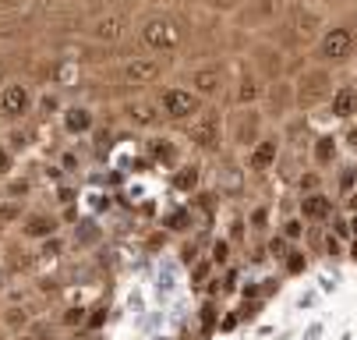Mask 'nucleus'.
Segmentation results:
<instances>
[{
    "label": "nucleus",
    "mask_w": 357,
    "mask_h": 340,
    "mask_svg": "<svg viewBox=\"0 0 357 340\" xmlns=\"http://www.w3.org/2000/svg\"><path fill=\"white\" fill-rule=\"evenodd\" d=\"M167 68H170L167 57H156V54L138 50V54H131V57L121 64V78H124V85H128L131 92H145V89H152V85L163 82Z\"/></svg>",
    "instance_id": "0eeeda50"
},
{
    "label": "nucleus",
    "mask_w": 357,
    "mask_h": 340,
    "mask_svg": "<svg viewBox=\"0 0 357 340\" xmlns=\"http://www.w3.org/2000/svg\"><path fill=\"white\" fill-rule=\"evenodd\" d=\"M18 340H32V337H18Z\"/></svg>",
    "instance_id": "58836bf2"
},
{
    "label": "nucleus",
    "mask_w": 357,
    "mask_h": 340,
    "mask_svg": "<svg viewBox=\"0 0 357 340\" xmlns=\"http://www.w3.org/2000/svg\"><path fill=\"white\" fill-rule=\"evenodd\" d=\"M340 145H343V149H350V153H357V121H347V128L340 135Z\"/></svg>",
    "instance_id": "2f4dec72"
},
{
    "label": "nucleus",
    "mask_w": 357,
    "mask_h": 340,
    "mask_svg": "<svg viewBox=\"0 0 357 340\" xmlns=\"http://www.w3.org/2000/svg\"><path fill=\"white\" fill-rule=\"evenodd\" d=\"M304 266H308V263H304V252L290 249V252H287V269H290V273H304Z\"/></svg>",
    "instance_id": "72a5a7b5"
},
{
    "label": "nucleus",
    "mask_w": 357,
    "mask_h": 340,
    "mask_svg": "<svg viewBox=\"0 0 357 340\" xmlns=\"http://www.w3.org/2000/svg\"><path fill=\"white\" fill-rule=\"evenodd\" d=\"M124 121L135 124V128H156V124H167L160 103H156V100H145V96H138V100H128V103H124Z\"/></svg>",
    "instance_id": "f3484780"
},
{
    "label": "nucleus",
    "mask_w": 357,
    "mask_h": 340,
    "mask_svg": "<svg viewBox=\"0 0 357 340\" xmlns=\"http://www.w3.org/2000/svg\"><path fill=\"white\" fill-rule=\"evenodd\" d=\"M266 89H269V82L255 71V68H248V71L234 82V107H259V103L266 100Z\"/></svg>",
    "instance_id": "2eb2a0df"
},
{
    "label": "nucleus",
    "mask_w": 357,
    "mask_h": 340,
    "mask_svg": "<svg viewBox=\"0 0 357 340\" xmlns=\"http://www.w3.org/2000/svg\"><path fill=\"white\" fill-rule=\"evenodd\" d=\"M156 103H160L167 124H191L202 110H206V100H202L191 85H163L156 92Z\"/></svg>",
    "instance_id": "39448f33"
},
{
    "label": "nucleus",
    "mask_w": 357,
    "mask_h": 340,
    "mask_svg": "<svg viewBox=\"0 0 357 340\" xmlns=\"http://www.w3.org/2000/svg\"><path fill=\"white\" fill-rule=\"evenodd\" d=\"M234 15H237V25H244V29H266V25L280 22L283 0H244Z\"/></svg>",
    "instance_id": "ddd939ff"
},
{
    "label": "nucleus",
    "mask_w": 357,
    "mask_h": 340,
    "mask_svg": "<svg viewBox=\"0 0 357 340\" xmlns=\"http://www.w3.org/2000/svg\"><path fill=\"white\" fill-rule=\"evenodd\" d=\"M326 107H329L333 121H340V124H347V121H357V85H354V82H343V85H336Z\"/></svg>",
    "instance_id": "6ab92c4d"
},
{
    "label": "nucleus",
    "mask_w": 357,
    "mask_h": 340,
    "mask_svg": "<svg viewBox=\"0 0 357 340\" xmlns=\"http://www.w3.org/2000/svg\"><path fill=\"white\" fill-rule=\"evenodd\" d=\"M36 89L25 78H11L4 89H0V121L4 124H25L36 110Z\"/></svg>",
    "instance_id": "1a4fd4ad"
},
{
    "label": "nucleus",
    "mask_w": 357,
    "mask_h": 340,
    "mask_svg": "<svg viewBox=\"0 0 357 340\" xmlns=\"http://www.w3.org/2000/svg\"><path fill=\"white\" fill-rule=\"evenodd\" d=\"M170 181H174V188L181 191V195H195L198 184H202V163H198V160H188V163L174 167Z\"/></svg>",
    "instance_id": "b1692460"
},
{
    "label": "nucleus",
    "mask_w": 357,
    "mask_h": 340,
    "mask_svg": "<svg viewBox=\"0 0 357 340\" xmlns=\"http://www.w3.org/2000/svg\"><path fill=\"white\" fill-rule=\"evenodd\" d=\"M131 29H135L131 11L114 8V4H103V8H96V11L92 8L85 11V22H82V32L78 36H85L92 43H103V46H121Z\"/></svg>",
    "instance_id": "7ed1b4c3"
},
{
    "label": "nucleus",
    "mask_w": 357,
    "mask_h": 340,
    "mask_svg": "<svg viewBox=\"0 0 357 340\" xmlns=\"http://www.w3.org/2000/svg\"><path fill=\"white\" fill-rule=\"evenodd\" d=\"M340 138L336 135H315L312 138V160H315V167L319 170H326V167H336V160H340Z\"/></svg>",
    "instance_id": "5701e85b"
},
{
    "label": "nucleus",
    "mask_w": 357,
    "mask_h": 340,
    "mask_svg": "<svg viewBox=\"0 0 357 340\" xmlns=\"http://www.w3.org/2000/svg\"><path fill=\"white\" fill-rule=\"evenodd\" d=\"M248 227L266 234V227H269V206H255V209H251V216H248Z\"/></svg>",
    "instance_id": "c756f323"
},
{
    "label": "nucleus",
    "mask_w": 357,
    "mask_h": 340,
    "mask_svg": "<svg viewBox=\"0 0 357 340\" xmlns=\"http://www.w3.org/2000/svg\"><path fill=\"white\" fill-rule=\"evenodd\" d=\"M145 156H149V163H156V167H177L181 149H177V142H174V138H167V135H152V138L145 142Z\"/></svg>",
    "instance_id": "4be33fe9"
},
{
    "label": "nucleus",
    "mask_w": 357,
    "mask_h": 340,
    "mask_svg": "<svg viewBox=\"0 0 357 340\" xmlns=\"http://www.w3.org/2000/svg\"><path fill=\"white\" fill-rule=\"evenodd\" d=\"M244 4V0H209V8H216V11H237Z\"/></svg>",
    "instance_id": "f704fd0d"
},
{
    "label": "nucleus",
    "mask_w": 357,
    "mask_h": 340,
    "mask_svg": "<svg viewBox=\"0 0 357 340\" xmlns=\"http://www.w3.org/2000/svg\"><path fill=\"white\" fill-rule=\"evenodd\" d=\"M287 25L294 29L297 43H319V36L326 32V15H322V8L308 4V0H290Z\"/></svg>",
    "instance_id": "9d476101"
},
{
    "label": "nucleus",
    "mask_w": 357,
    "mask_h": 340,
    "mask_svg": "<svg viewBox=\"0 0 357 340\" xmlns=\"http://www.w3.org/2000/svg\"><path fill=\"white\" fill-rule=\"evenodd\" d=\"M294 89H297V110H319L322 103H329V96H333L336 85H333L329 68L308 64L294 78Z\"/></svg>",
    "instance_id": "6e6552de"
},
{
    "label": "nucleus",
    "mask_w": 357,
    "mask_h": 340,
    "mask_svg": "<svg viewBox=\"0 0 357 340\" xmlns=\"http://www.w3.org/2000/svg\"><path fill=\"white\" fill-rule=\"evenodd\" d=\"M244 230H248V220H244V216H234V220H230V230H227V237L241 245V241H244Z\"/></svg>",
    "instance_id": "473e14b6"
},
{
    "label": "nucleus",
    "mask_w": 357,
    "mask_h": 340,
    "mask_svg": "<svg viewBox=\"0 0 357 340\" xmlns=\"http://www.w3.org/2000/svg\"><path fill=\"white\" fill-rule=\"evenodd\" d=\"M294 184H297L301 195H308V191H322V170H319V167H312V170H301Z\"/></svg>",
    "instance_id": "a878e982"
},
{
    "label": "nucleus",
    "mask_w": 357,
    "mask_h": 340,
    "mask_svg": "<svg viewBox=\"0 0 357 340\" xmlns=\"http://www.w3.org/2000/svg\"><path fill=\"white\" fill-rule=\"evenodd\" d=\"M15 174V149L0 138V177H11Z\"/></svg>",
    "instance_id": "c85d7f7f"
},
{
    "label": "nucleus",
    "mask_w": 357,
    "mask_h": 340,
    "mask_svg": "<svg viewBox=\"0 0 357 340\" xmlns=\"http://www.w3.org/2000/svg\"><path fill=\"white\" fill-rule=\"evenodd\" d=\"M213 252H216V263H227V259H230V256H227V252H230L227 241H216V249H213Z\"/></svg>",
    "instance_id": "e433bc0d"
},
{
    "label": "nucleus",
    "mask_w": 357,
    "mask_h": 340,
    "mask_svg": "<svg viewBox=\"0 0 357 340\" xmlns=\"http://www.w3.org/2000/svg\"><path fill=\"white\" fill-rule=\"evenodd\" d=\"M354 188H357V167L347 163V167H340V174H336V191H340V199H347Z\"/></svg>",
    "instance_id": "bb28decb"
},
{
    "label": "nucleus",
    "mask_w": 357,
    "mask_h": 340,
    "mask_svg": "<svg viewBox=\"0 0 357 340\" xmlns=\"http://www.w3.org/2000/svg\"><path fill=\"white\" fill-rule=\"evenodd\" d=\"M262 110H266V121H287V117L297 114V89H294V78L290 75L269 82Z\"/></svg>",
    "instance_id": "9b49d317"
},
{
    "label": "nucleus",
    "mask_w": 357,
    "mask_h": 340,
    "mask_svg": "<svg viewBox=\"0 0 357 340\" xmlns=\"http://www.w3.org/2000/svg\"><path fill=\"white\" fill-rule=\"evenodd\" d=\"M343 206H347V213H357V188H354L350 195L343 199Z\"/></svg>",
    "instance_id": "4c0bfd02"
},
{
    "label": "nucleus",
    "mask_w": 357,
    "mask_h": 340,
    "mask_svg": "<svg viewBox=\"0 0 357 340\" xmlns=\"http://www.w3.org/2000/svg\"><path fill=\"white\" fill-rule=\"evenodd\" d=\"M255 57H251V68L259 71L266 82H276V78H283L287 75V61H283V50H276L273 43H259L251 50Z\"/></svg>",
    "instance_id": "dca6fc26"
},
{
    "label": "nucleus",
    "mask_w": 357,
    "mask_h": 340,
    "mask_svg": "<svg viewBox=\"0 0 357 340\" xmlns=\"http://www.w3.org/2000/svg\"><path fill=\"white\" fill-rule=\"evenodd\" d=\"M163 227H167V230H188V227H191V209H188V206H181V209L167 213Z\"/></svg>",
    "instance_id": "cd10ccee"
},
{
    "label": "nucleus",
    "mask_w": 357,
    "mask_h": 340,
    "mask_svg": "<svg viewBox=\"0 0 357 340\" xmlns=\"http://www.w3.org/2000/svg\"><path fill=\"white\" fill-rule=\"evenodd\" d=\"M304 216H287V223H283V237H290V241H297V237H304Z\"/></svg>",
    "instance_id": "7c9ffc66"
},
{
    "label": "nucleus",
    "mask_w": 357,
    "mask_h": 340,
    "mask_svg": "<svg viewBox=\"0 0 357 340\" xmlns=\"http://www.w3.org/2000/svg\"><path fill=\"white\" fill-rule=\"evenodd\" d=\"M184 39H188V29L170 18V15H145L138 25H135V43L138 50L145 54H156V57H177L184 50Z\"/></svg>",
    "instance_id": "f257e3e1"
},
{
    "label": "nucleus",
    "mask_w": 357,
    "mask_h": 340,
    "mask_svg": "<svg viewBox=\"0 0 357 340\" xmlns=\"http://www.w3.org/2000/svg\"><path fill=\"white\" fill-rule=\"evenodd\" d=\"M188 142L206 156H223V149H227V114H220L216 107H206L188 124Z\"/></svg>",
    "instance_id": "20e7f679"
},
{
    "label": "nucleus",
    "mask_w": 357,
    "mask_h": 340,
    "mask_svg": "<svg viewBox=\"0 0 357 340\" xmlns=\"http://www.w3.org/2000/svg\"><path fill=\"white\" fill-rule=\"evenodd\" d=\"M57 230H61V220L46 209H29L22 216V234L32 241H50V237H57Z\"/></svg>",
    "instance_id": "aec40b11"
},
{
    "label": "nucleus",
    "mask_w": 357,
    "mask_h": 340,
    "mask_svg": "<svg viewBox=\"0 0 357 340\" xmlns=\"http://www.w3.org/2000/svg\"><path fill=\"white\" fill-rule=\"evenodd\" d=\"M241 188H244V170H241V163L223 160V167H220V191H223V195H230V191H241Z\"/></svg>",
    "instance_id": "393cba45"
},
{
    "label": "nucleus",
    "mask_w": 357,
    "mask_h": 340,
    "mask_svg": "<svg viewBox=\"0 0 357 340\" xmlns=\"http://www.w3.org/2000/svg\"><path fill=\"white\" fill-rule=\"evenodd\" d=\"M61 128H64L68 138H85V135H92V131H96V114H92V107H85V103L64 107V110H61Z\"/></svg>",
    "instance_id": "a211bd4d"
},
{
    "label": "nucleus",
    "mask_w": 357,
    "mask_h": 340,
    "mask_svg": "<svg viewBox=\"0 0 357 340\" xmlns=\"http://www.w3.org/2000/svg\"><path fill=\"white\" fill-rule=\"evenodd\" d=\"M347 61H357V22L350 18L326 25V32L319 36L312 50V64H322V68H340Z\"/></svg>",
    "instance_id": "f03ea898"
},
{
    "label": "nucleus",
    "mask_w": 357,
    "mask_h": 340,
    "mask_svg": "<svg viewBox=\"0 0 357 340\" xmlns=\"http://www.w3.org/2000/svg\"><path fill=\"white\" fill-rule=\"evenodd\" d=\"M262 135H266V110H262V103L259 107H230V114H227V145L248 153Z\"/></svg>",
    "instance_id": "423d86ee"
},
{
    "label": "nucleus",
    "mask_w": 357,
    "mask_h": 340,
    "mask_svg": "<svg viewBox=\"0 0 357 340\" xmlns=\"http://www.w3.org/2000/svg\"><path fill=\"white\" fill-rule=\"evenodd\" d=\"M11 78H15V75H11V61H8L4 54H0V89H4Z\"/></svg>",
    "instance_id": "c9c22d12"
},
{
    "label": "nucleus",
    "mask_w": 357,
    "mask_h": 340,
    "mask_svg": "<svg viewBox=\"0 0 357 340\" xmlns=\"http://www.w3.org/2000/svg\"><path fill=\"white\" fill-rule=\"evenodd\" d=\"M333 213H336V206H333V199L326 195V191H308V195H301V216L308 223H326V220H333Z\"/></svg>",
    "instance_id": "412c9836"
},
{
    "label": "nucleus",
    "mask_w": 357,
    "mask_h": 340,
    "mask_svg": "<svg viewBox=\"0 0 357 340\" xmlns=\"http://www.w3.org/2000/svg\"><path fill=\"white\" fill-rule=\"evenodd\" d=\"M280 156H283V138L280 135H262L259 142L248 149V160H244V167L251 170V174H269V170H276V163H280Z\"/></svg>",
    "instance_id": "4468645a"
},
{
    "label": "nucleus",
    "mask_w": 357,
    "mask_h": 340,
    "mask_svg": "<svg viewBox=\"0 0 357 340\" xmlns=\"http://www.w3.org/2000/svg\"><path fill=\"white\" fill-rule=\"evenodd\" d=\"M188 85L202 96V100H220V96L230 89V78H227V68L220 61H209V64H198L191 75H188Z\"/></svg>",
    "instance_id": "f8f14e48"
}]
</instances>
